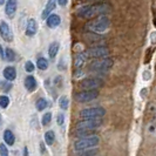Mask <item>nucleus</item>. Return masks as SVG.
<instances>
[{
    "label": "nucleus",
    "instance_id": "7c9ffc66",
    "mask_svg": "<svg viewBox=\"0 0 156 156\" xmlns=\"http://www.w3.org/2000/svg\"><path fill=\"white\" fill-rule=\"evenodd\" d=\"M56 123L59 126H62L65 123V115L62 113H59L58 116H56Z\"/></svg>",
    "mask_w": 156,
    "mask_h": 156
},
{
    "label": "nucleus",
    "instance_id": "1a4fd4ad",
    "mask_svg": "<svg viewBox=\"0 0 156 156\" xmlns=\"http://www.w3.org/2000/svg\"><path fill=\"white\" fill-rule=\"evenodd\" d=\"M102 86H103V81L98 78L85 79V80H81L80 82V87L83 89H99Z\"/></svg>",
    "mask_w": 156,
    "mask_h": 156
},
{
    "label": "nucleus",
    "instance_id": "a878e982",
    "mask_svg": "<svg viewBox=\"0 0 156 156\" xmlns=\"http://www.w3.org/2000/svg\"><path fill=\"white\" fill-rule=\"evenodd\" d=\"M68 105H69V100H68V98L66 96V95H62V96H60V99H59V106H60V108L63 110H66L68 108Z\"/></svg>",
    "mask_w": 156,
    "mask_h": 156
},
{
    "label": "nucleus",
    "instance_id": "f8f14e48",
    "mask_svg": "<svg viewBox=\"0 0 156 156\" xmlns=\"http://www.w3.org/2000/svg\"><path fill=\"white\" fill-rule=\"evenodd\" d=\"M37 32H38V23H37V20L35 19H28V21H27V25H26V35L27 37H34L35 34H37Z\"/></svg>",
    "mask_w": 156,
    "mask_h": 156
},
{
    "label": "nucleus",
    "instance_id": "0eeeda50",
    "mask_svg": "<svg viewBox=\"0 0 156 156\" xmlns=\"http://www.w3.org/2000/svg\"><path fill=\"white\" fill-rule=\"evenodd\" d=\"M113 59H107V58H103L101 60H96L93 61L89 66V69L92 72H105V70H108L113 66Z\"/></svg>",
    "mask_w": 156,
    "mask_h": 156
},
{
    "label": "nucleus",
    "instance_id": "20e7f679",
    "mask_svg": "<svg viewBox=\"0 0 156 156\" xmlns=\"http://www.w3.org/2000/svg\"><path fill=\"white\" fill-rule=\"evenodd\" d=\"M99 96V90L98 89H86L82 92H78L74 95V99L80 103H86L95 100Z\"/></svg>",
    "mask_w": 156,
    "mask_h": 156
},
{
    "label": "nucleus",
    "instance_id": "6e6552de",
    "mask_svg": "<svg viewBox=\"0 0 156 156\" xmlns=\"http://www.w3.org/2000/svg\"><path fill=\"white\" fill-rule=\"evenodd\" d=\"M85 53L89 58L100 59V58H105V56H107V55L109 54V48L106 46H95L88 48Z\"/></svg>",
    "mask_w": 156,
    "mask_h": 156
},
{
    "label": "nucleus",
    "instance_id": "c85d7f7f",
    "mask_svg": "<svg viewBox=\"0 0 156 156\" xmlns=\"http://www.w3.org/2000/svg\"><path fill=\"white\" fill-rule=\"evenodd\" d=\"M25 69L27 73H33L34 69H35V66H34V63L32 62V61H26L25 63Z\"/></svg>",
    "mask_w": 156,
    "mask_h": 156
},
{
    "label": "nucleus",
    "instance_id": "bb28decb",
    "mask_svg": "<svg viewBox=\"0 0 156 156\" xmlns=\"http://www.w3.org/2000/svg\"><path fill=\"white\" fill-rule=\"evenodd\" d=\"M8 106H9V98L6 95H0V107L7 108Z\"/></svg>",
    "mask_w": 156,
    "mask_h": 156
},
{
    "label": "nucleus",
    "instance_id": "ddd939ff",
    "mask_svg": "<svg viewBox=\"0 0 156 156\" xmlns=\"http://www.w3.org/2000/svg\"><path fill=\"white\" fill-rule=\"evenodd\" d=\"M56 0H48L46 4V6L44 8V11H42V13H41V18L42 19H47V16H49V14H52V12L55 9L56 7Z\"/></svg>",
    "mask_w": 156,
    "mask_h": 156
},
{
    "label": "nucleus",
    "instance_id": "4c0bfd02",
    "mask_svg": "<svg viewBox=\"0 0 156 156\" xmlns=\"http://www.w3.org/2000/svg\"><path fill=\"white\" fill-rule=\"evenodd\" d=\"M86 1H98V0H86Z\"/></svg>",
    "mask_w": 156,
    "mask_h": 156
},
{
    "label": "nucleus",
    "instance_id": "c756f323",
    "mask_svg": "<svg viewBox=\"0 0 156 156\" xmlns=\"http://www.w3.org/2000/svg\"><path fill=\"white\" fill-rule=\"evenodd\" d=\"M0 156H9L7 147L4 143H0Z\"/></svg>",
    "mask_w": 156,
    "mask_h": 156
},
{
    "label": "nucleus",
    "instance_id": "412c9836",
    "mask_svg": "<svg viewBox=\"0 0 156 156\" xmlns=\"http://www.w3.org/2000/svg\"><path fill=\"white\" fill-rule=\"evenodd\" d=\"M35 107H37V109L39 110V112L46 109L47 107H48V101L45 98H40L39 100L35 102Z\"/></svg>",
    "mask_w": 156,
    "mask_h": 156
},
{
    "label": "nucleus",
    "instance_id": "9b49d317",
    "mask_svg": "<svg viewBox=\"0 0 156 156\" xmlns=\"http://www.w3.org/2000/svg\"><path fill=\"white\" fill-rule=\"evenodd\" d=\"M5 4V14L8 18H13L18 8V0H7Z\"/></svg>",
    "mask_w": 156,
    "mask_h": 156
},
{
    "label": "nucleus",
    "instance_id": "4be33fe9",
    "mask_svg": "<svg viewBox=\"0 0 156 156\" xmlns=\"http://www.w3.org/2000/svg\"><path fill=\"white\" fill-rule=\"evenodd\" d=\"M45 141L48 146H52L55 141V134L53 130H48L45 133Z\"/></svg>",
    "mask_w": 156,
    "mask_h": 156
},
{
    "label": "nucleus",
    "instance_id": "5701e85b",
    "mask_svg": "<svg viewBox=\"0 0 156 156\" xmlns=\"http://www.w3.org/2000/svg\"><path fill=\"white\" fill-rule=\"evenodd\" d=\"M86 53H81V54H79L76 56V59H75V63H74V66L76 67V68H80V67H82L83 66V63H85V60H86Z\"/></svg>",
    "mask_w": 156,
    "mask_h": 156
},
{
    "label": "nucleus",
    "instance_id": "f257e3e1",
    "mask_svg": "<svg viewBox=\"0 0 156 156\" xmlns=\"http://www.w3.org/2000/svg\"><path fill=\"white\" fill-rule=\"evenodd\" d=\"M110 11V5L105 2L93 4V5H85L78 9V16L82 19H93L95 16H106Z\"/></svg>",
    "mask_w": 156,
    "mask_h": 156
},
{
    "label": "nucleus",
    "instance_id": "6ab92c4d",
    "mask_svg": "<svg viewBox=\"0 0 156 156\" xmlns=\"http://www.w3.org/2000/svg\"><path fill=\"white\" fill-rule=\"evenodd\" d=\"M92 135H96L95 130H90V129H81V130H76L75 132V136L79 139H82V137H88V136H92Z\"/></svg>",
    "mask_w": 156,
    "mask_h": 156
},
{
    "label": "nucleus",
    "instance_id": "b1692460",
    "mask_svg": "<svg viewBox=\"0 0 156 156\" xmlns=\"http://www.w3.org/2000/svg\"><path fill=\"white\" fill-rule=\"evenodd\" d=\"M37 66L40 70H46L48 68V60L46 58H39L37 61Z\"/></svg>",
    "mask_w": 156,
    "mask_h": 156
},
{
    "label": "nucleus",
    "instance_id": "9d476101",
    "mask_svg": "<svg viewBox=\"0 0 156 156\" xmlns=\"http://www.w3.org/2000/svg\"><path fill=\"white\" fill-rule=\"evenodd\" d=\"M0 35H1L2 39L5 40V41H7V42H11L13 40L12 30H11L9 25L6 21H4V20L0 21Z\"/></svg>",
    "mask_w": 156,
    "mask_h": 156
},
{
    "label": "nucleus",
    "instance_id": "f3484780",
    "mask_svg": "<svg viewBox=\"0 0 156 156\" xmlns=\"http://www.w3.org/2000/svg\"><path fill=\"white\" fill-rule=\"evenodd\" d=\"M59 48H60V44L58 41H54V42H52L49 45V47H48V55H49L51 59H54L56 56L58 52H59Z\"/></svg>",
    "mask_w": 156,
    "mask_h": 156
},
{
    "label": "nucleus",
    "instance_id": "2f4dec72",
    "mask_svg": "<svg viewBox=\"0 0 156 156\" xmlns=\"http://www.w3.org/2000/svg\"><path fill=\"white\" fill-rule=\"evenodd\" d=\"M11 81H6V82H2V85H1V87H2V90H5V92H8L11 88H12V85L9 83Z\"/></svg>",
    "mask_w": 156,
    "mask_h": 156
},
{
    "label": "nucleus",
    "instance_id": "f704fd0d",
    "mask_svg": "<svg viewBox=\"0 0 156 156\" xmlns=\"http://www.w3.org/2000/svg\"><path fill=\"white\" fill-rule=\"evenodd\" d=\"M23 156H28V148L27 147L23 148Z\"/></svg>",
    "mask_w": 156,
    "mask_h": 156
},
{
    "label": "nucleus",
    "instance_id": "393cba45",
    "mask_svg": "<svg viewBox=\"0 0 156 156\" xmlns=\"http://www.w3.org/2000/svg\"><path fill=\"white\" fill-rule=\"evenodd\" d=\"M96 154H98V149L92 148V149H86V150L79 151V154H76V156H95Z\"/></svg>",
    "mask_w": 156,
    "mask_h": 156
},
{
    "label": "nucleus",
    "instance_id": "aec40b11",
    "mask_svg": "<svg viewBox=\"0 0 156 156\" xmlns=\"http://www.w3.org/2000/svg\"><path fill=\"white\" fill-rule=\"evenodd\" d=\"M4 59H6L9 62L14 61L16 60V53H14V51L12 48H6L5 52H4Z\"/></svg>",
    "mask_w": 156,
    "mask_h": 156
},
{
    "label": "nucleus",
    "instance_id": "cd10ccee",
    "mask_svg": "<svg viewBox=\"0 0 156 156\" xmlns=\"http://www.w3.org/2000/svg\"><path fill=\"white\" fill-rule=\"evenodd\" d=\"M51 121H52V114L48 112V113H45L44 114V116L41 119V125L42 126H47L51 123Z\"/></svg>",
    "mask_w": 156,
    "mask_h": 156
},
{
    "label": "nucleus",
    "instance_id": "72a5a7b5",
    "mask_svg": "<svg viewBox=\"0 0 156 156\" xmlns=\"http://www.w3.org/2000/svg\"><path fill=\"white\" fill-rule=\"evenodd\" d=\"M40 149H41V154H44V153H45V150H46V149H45V144H44V142H41V143H40Z\"/></svg>",
    "mask_w": 156,
    "mask_h": 156
},
{
    "label": "nucleus",
    "instance_id": "4468645a",
    "mask_svg": "<svg viewBox=\"0 0 156 156\" xmlns=\"http://www.w3.org/2000/svg\"><path fill=\"white\" fill-rule=\"evenodd\" d=\"M61 23V19H60V16H58V14H55V13H52V14H49V16H47L46 19V23L47 26L49 27V28H56Z\"/></svg>",
    "mask_w": 156,
    "mask_h": 156
},
{
    "label": "nucleus",
    "instance_id": "7ed1b4c3",
    "mask_svg": "<svg viewBox=\"0 0 156 156\" xmlns=\"http://www.w3.org/2000/svg\"><path fill=\"white\" fill-rule=\"evenodd\" d=\"M100 142V137L98 135H92L88 137H82L78 139L74 142V150L75 151H81V150H86V149L95 148Z\"/></svg>",
    "mask_w": 156,
    "mask_h": 156
},
{
    "label": "nucleus",
    "instance_id": "a211bd4d",
    "mask_svg": "<svg viewBox=\"0 0 156 156\" xmlns=\"http://www.w3.org/2000/svg\"><path fill=\"white\" fill-rule=\"evenodd\" d=\"M4 141L7 146H13L14 144V141H16V137H14V134L12 133V130L9 129H6L4 132Z\"/></svg>",
    "mask_w": 156,
    "mask_h": 156
},
{
    "label": "nucleus",
    "instance_id": "f03ea898",
    "mask_svg": "<svg viewBox=\"0 0 156 156\" xmlns=\"http://www.w3.org/2000/svg\"><path fill=\"white\" fill-rule=\"evenodd\" d=\"M110 26V20L107 16H99L93 18L89 23H87L86 28L93 33H103L106 32Z\"/></svg>",
    "mask_w": 156,
    "mask_h": 156
},
{
    "label": "nucleus",
    "instance_id": "423d86ee",
    "mask_svg": "<svg viewBox=\"0 0 156 156\" xmlns=\"http://www.w3.org/2000/svg\"><path fill=\"white\" fill-rule=\"evenodd\" d=\"M106 115V109L102 107H92L85 108L80 112V117L82 119H98Z\"/></svg>",
    "mask_w": 156,
    "mask_h": 156
},
{
    "label": "nucleus",
    "instance_id": "39448f33",
    "mask_svg": "<svg viewBox=\"0 0 156 156\" xmlns=\"http://www.w3.org/2000/svg\"><path fill=\"white\" fill-rule=\"evenodd\" d=\"M102 125L101 117L98 119H83L81 121H79L75 125L76 130H81V129H90V130H95L96 128H99Z\"/></svg>",
    "mask_w": 156,
    "mask_h": 156
},
{
    "label": "nucleus",
    "instance_id": "e433bc0d",
    "mask_svg": "<svg viewBox=\"0 0 156 156\" xmlns=\"http://www.w3.org/2000/svg\"><path fill=\"white\" fill-rule=\"evenodd\" d=\"M6 2V0H0V5H4Z\"/></svg>",
    "mask_w": 156,
    "mask_h": 156
},
{
    "label": "nucleus",
    "instance_id": "c9c22d12",
    "mask_svg": "<svg viewBox=\"0 0 156 156\" xmlns=\"http://www.w3.org/2000/svg\"><path fill=\"white\" fill-rule=\"evenodd\" d=\"M4 52H5V51H4V49L1 48V46H0V58H2V59H4Z\"/></svg>",
    "mask_w": 156,
    "mask_h": 156
},
{
    "label": "nucleus",
    "instance_id": "58836bf2",
    "mask_svg": "<svg viewBox=\"0 0 156 156\" xmlns=\"http://www.w3.org/2000/svg\"><path fill=\"white\" fill-rule=\"evenodd\" d=\"M0 125H1V115H0Z\"/></svg>",
    "mask_w": 156,
    "mask_h": 156
},
{
    "label": "nucleus",
    "instance_id": "2eb2a0df",
    "mask_svg": "<svg viewBox=\"0 0 156 156\" xmlns=\"http://www.w3.org/2000/svg\"><path fill=\"white\" fill-rule=\"evenodd\" d=\"M23 83H25V87H26V89H27L28 92H34V90L37 89V87H38L37 79L34 78L33 75H28V76H26Z\"/></svg>",
    "mask_w": 156,
    "mask_h": 156
},
{
    "label": "nucleus",
    "instance_id": "dca6fc26",
    "mask_svg": "<svg viewBox=\"0 0 156 156\" xmlns=\"http://www.w3.org/2000/svg\"><path fill=\"white\" fill-rule=\"evenodd\" d=\"M2 74H4V78L6 79L7 81H14L16 78V70L14 67H12V66H7L4 72H2Z\"/></svg>",
    "mask_w": 156,
    "mask_h": 156
},
{
    "label": "nucleus",
    "instance_id": "473e14b6",
    "mask_svg": "<svg viewBox=\"0 0 156 156\" xmlns=\"http://www.w3.org/2000/svg\"><path fill=\"white\" fill-rule=\"evenodd\" d=\"M56 1H58V4L60 6H66L68 4V0H56Z\"/></svg>",
    "mask_w": 156,
    "mask_h": 156
}]
</instances>
